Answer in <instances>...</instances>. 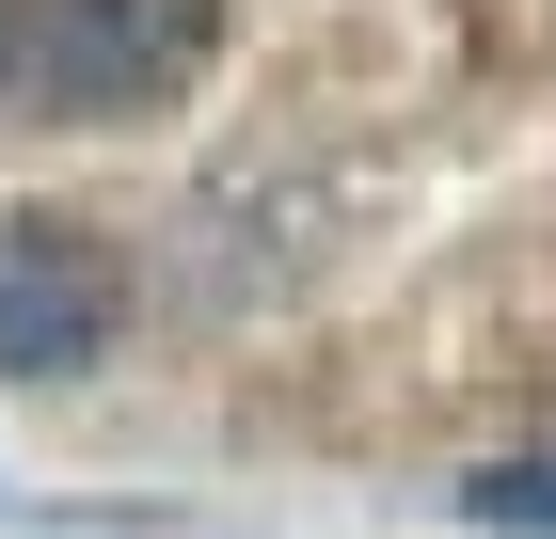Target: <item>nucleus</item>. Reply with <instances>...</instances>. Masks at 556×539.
<instances>
[{
  "instance_id": "nucleus-1",
  "label": "nucleus",
  "mask_w": 556,
  "mask_h": 539,
  "mask_svg": "<svg viewBox=\"0 0 556 539\" xmlns=\"http://www.w3.org/2000/svg\"><path fill=\"white\" fill-rule=\"evenodd\" d=\"M223 48V0H16V112L48 127H128L175 112Z\"/></svg>"
},
{
  "instance_id": "nucleus-3",
  "label": "nucleus",
  "mask_w": 556,
  "mask_h": 539,
  "mask_svg": "<svg viewBox=\"0 0 556 539\" xmlns=\"http://www.w3.org/2000/svg\"><path fill=\"white\" fill-rule=\"evenodd\" d=\"M462 524L477 539H556V445H509L462 476Z\"/></svg>"
},
{
  "instance_id": "nucleus-2",
  "label": "nucleus",
  "mask_w": 556,
  "mask_h": 539,
  "mask_svg": "<svg viewBox=\"0 0 556 539\" xmlns=\"http://www.w3.org/2000/svg\"><path fill=\"white\" fill-rule=\"evenodd\" d=\"M112 318H128V286L80 222H0V381H80Z\"/></svg>"
},
{
  "instance_id": "nucleus-4",
  "label": "nucleus",
  "mask_w": 556,
  "mask_h": 539,
  "mask_svg": "<svg viewBox=\"0 0 556 539\" xmlns=\"http://www.w3.org/2000/svg\"><path fill=\"white\" fill-rule=\"evenodd\" d=\"M0 112H16V0H0Z\"/></svg>"
}]
</instances>
